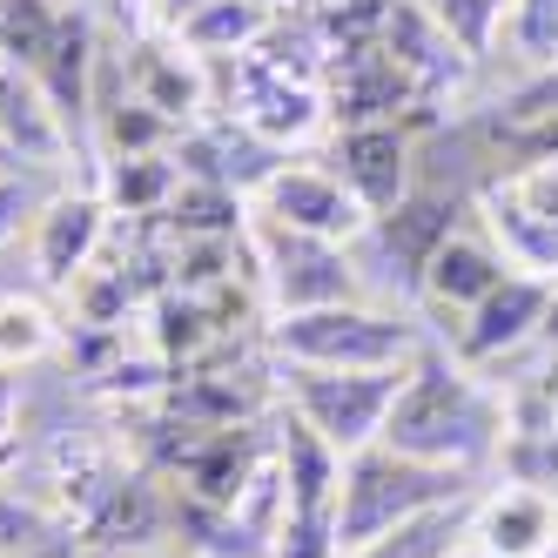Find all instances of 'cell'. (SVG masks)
Returning a JSON list of instances; mask_svg holds the SVG:
<instances>
[{
  "instance_id": "cell-14",
  "label": "cell",
  "mask_w": 558,
  "mask_h": 558,
  "mask_svg": "<svg viewBox=\"0 0 558 558\" xmlns=\"http://www.w3.org/2000/svg\"><path fill=\"white\" fill-rule=\"evenodd\" d=\"M101 229H108V203L101 195H41V209H34L27 235H34V269H41V283H68L74 269H88V256L101 250Z\"/></svg>"
},
{
  "instance_id": "cell-20",
  "label": "cell",
  "mask_w": 558,
  "mask_h": 558,
  "mask_svg": "<svg viewBox=\"0 0 558 558\" xmlns=\"http://www.w3.org/2000/svg\"><path fill=\"white\" fill-rule=\"evenodd\" d=\"M41 350H48V316L21 296H0V364H21Z\"/></svg>"
},
{
  "instance_id": "cell-3",
  "label": "cell",
  "mask_w": 558,
  "mask_h": 558,
  "mask_svg": "<svg viewBox=\"0 0 558 558\" xmlns=\"http://www.w3.org/2000/svg\"><path fill=\"white\" fill-rule=\"evenodd\" d=\"M276 350L310 371H404L424 350V337L411 324H397L390 310H371L364 296H350V303L283 316L276 324Z\"/></svg>"
},
{
  "instance_id": "cell-23",
  "label": "cell",
  "mask_w": 558,
  "mask_h": 558,
  "mask_svg": "<svg viewBox=\"0 0 558 558\" xmlns=\"http://www.w3.org/2000/svg\"><path fill=\"white\" fill-rule=\"evenodd\" d=\"M256 8H269V14H276V8H283V0H256Z\"/></svg>"
},
{
  "instance_id": "cell-10",
  "label": "cell",
  "mask_w": 558,
  "mask_h": 558,
  "mask_svg": "<svg viewBox=\"0 0 558 558\" xmlns=\"http://www.w3.org/2000/svg\"><path fill=\"white\" fill-rule=\"evenodd\" d=\"M505 276H511V263L485 229H451L445 243H437V256L424 263V276H417V303L445 324V337H458V324L505 283Z\"/></svg>"
},
{
  "instance_id": "cell-19",
  "label": "cell",
  "mask_w": 558,
  "mask_h": 558,
  "mask_svg": "<svg viewBox=\"0 0 558 558\" xmlns=\"http://www.w3.org/2000/svg\"><path fill=\"white\" fill-rule=\"evenodd\" d=\"M505 48L525 68H551L558 61V0H511Z\"/></svg>"
},
{
  "instance_id": "cell-18",
  "label": "cell",
  "mask_w": 558,
  "mask_h": 558,
  "mask_svg": "<svg viewBox=\"0 0 558 558\" xmlns=\"http://www.w3.org/2000/svg\"><path fill=\"white\" fill-rule=\"evenodd\" d=\"M424 14L437 21L458 41L464 61H485L505 41V21H511V0H424Z\"/></svg>"
},
{
  "instance_id": "cell-1",
  "label": "cell",
  "mask_w": 558,
  "mask_h": 558,
  "mask_svg": "<svg viewBox=\"0 0 558 558\" xmlns=\"http://www.w3.org/2000/svg\"><path fill=\"white\" fill-rule=\"evenodd\" d=\"M377 445L424 458V464L471 471L505 445V397L485 384V371L458 364L451 350H417Z\"/></svg>"
},
{
  "instance_id": "cell-15",
  "label": "cell",
  "mask_w": 558,
  "mask_h": 558,
  "mask_svg": "<svg viewBox=\"0 0 558 558\" xmlns=\"http://www.w3.org/2000/svg\"><path fill=\"white\" fill-rule=\"evenodd\" d=\"M330 114L324 88L316 82H290V68H276V61H250V95L243 108H235V122H250L263 142H303L316 122Z\"/></svg>"
},
{
  "instance_id": "cell-22",
  "label": "cell",
  "mask_w": 558,
  "mask_h": 558,
  "mask_svg": "<svg viewBox=\"0 0 558 558\" xmlns=\"http://www.w3.org/2000/svg\"><path fill=\"white\" fill-rule=\"evenodd\" d=\"M14 437V377H0V445Z\"/></svg>"
},
{
  "instance_id": "cell-21",
  "label": "cell",
  "mask_w": 558,
  "mask_h": 558,
  "mask_svg": "<svg viewBox=\"0 0 558 558\" xmlns=\"http://www.w3.org/2000/svg\"><path fill=\"white\" fill-rule=\"evenodd\" d=\"M34 209H41V189H34L27 175H14V169H0V250L34 222Z\"/></svg>"
},
{
  "instance_id": "cell-12",
  "label": "cell",
  "mask_w": 558,
  "mask_h": 558,
  "mask_svg": "<svg viewBox=\"0 0 558 558\" xmlns=\"http://www.w3.org/2000/svg\"><path fill=\"white\" fill-rule=\"evenodd\" d=\"M471 545L485 558H558V492L545 485H498L471 505Z\"/></svg>"
},
{
  "instance_id": "cell-11",
  "label": "cell",
  "mask_w": 558,
  "mask_h": 558,
  "mask_svg": "<svg viewBox=\"0 0 558 558\" xmlns=\"http://www.w3.org/2000/svg\"><path fill=\"white\" fill-rule=\"evenodd\" d=\"M68 162V114L21 61L0 54V169H61Z\"/></svg>"
},
{
  "instance_id": "cell-5",
  "label": "cell",
  "mask_w": 558,
  "mask_h": 558,
  "mask_svg": "<svg viewBox=\"0 0 558 558\" xmlns=\"http://www.w3.org/2000/svg\"><path fill=\"white\" fill-rule=\"evenodd\" d=\"M404 371H310V364H290L283 390H290L296 424L316 430L330 451L350 458V451H364V445H377V437H384V417L397 404Z\"/></svg>"
},
{
  "instance_id": "cell-13",
  "label": "cell",
  "mask_w": 558,
  "mask_h": 558,
  "mask_svg": "<svg viewBox=\"0 0 558 558\" xmlns=\"http://www.w3.org/2000/svg\"><path fill=\"white\" fill-rule=\"evenodd\" d=\"M458 229V195L451 189H430V182H417L411 195H404V203H397L390 216H377L364 235H371V243L397 263L390 276H397V283H404L411 296H417V276H424V263L437 256V243H445V235Z\"/></svg>"
},
{
  "instance_id": "cell-2",
  "label": "cell",
  "mask_w": 558,
  "mask_h": 558,
  "mask_svg": "<svg viewBox=\"0 0 558 558\" xmlns=\"http://www.w3.org/2000/svg\"><path fill=\"white\" fill-rule=\"evenodd\" d=\"M471 492V471H451V464H424V458H404L390 445H364L343 458V477H337V551L356 558L371 538H384L390 525L445 505V498H464Z\"/></svg>"
},
{
  "instance_id": "cell-8",
  "label": "cell",
  "mask_w": 558,
  "mask_h": 558,
  "mask_svg": "<svg viewBox=\"0 0 558 558\" xmlns=\"http://www.w3.org/2000/svg\"><path fill=\"white\" fill-rule=\"evenodd\" d=\"M256 216L276 229H296V235H324V243H364V203L337 182V169H310V162H283L263 189H256Z\"/></svg>"
},
{
  "instance_id": "cell-16",
  "label": "cell",
  "mask_w": 558,
  "mask_h": 558,
  "mask_svg": "<svg viewBox=\"0 0 558 558\" xmlns=\"http://www.w3.org/2000/svg\"><path fill=\"white\" fill-rule=\"evenodd\" d=\"M471 492L464 498H445V505H430L417 518H404V525H390L384 538H371L356 558H451L471 545Z\"/></svg>"
},
{
  "instance_id": "cell-7",
  "label": "cell",
  "mask_w": 558,
  "mask_h": 558,
  "mask_svg": "<svg viewBox=\"0 0 558 558\" xmlns=\"http://www.w3.org/2000/svg\"><path fill=\"white\" fill-rule=\"evenodd\" d=\"M330 169L377 222L417 189V142L404 122H343L330 142Z\"/></svg>"
},
{
  "instance_id": "cell-4",
  "label": "cell",
  "mask_w": 558,
  "mask_h": 558,
  "mask_svg": "<svg viewBox=\"0 0 558 558\" xmlns=\"http://www.w3.org/2000/svg\"><path fill=\"white\" fill-rule=\"evenodd\" d=\"M477 229L511 269L558 283V162H505L477 182Z\"/></svg>"
},
{
  "instance_id": "cell-17",
  "label": "cell",
  "mask_w": 558,
  "mask_h": 558,
  "mask_svg": "<svg viewBox=\"0 0 558 558\" xmlns=\"http://www.w3.org/2000/svg\"><path fill=\"white\" fill-rule=\"evenodd\" d=\"M269 21L276 14L256 8V0H203L175 34H182V48H195V54H256Z\"/></svg>"
},
{
  "instance_id": "cell-9",
  "label": "cell",
  "mask_w": 558,
  "mask_h": 558,
  "mask_svg": "<svg viewBox=\"0 0 558 558\" xmlns=\"http://www.w3.org/2000/svg\"><path fill=\"white\" fill-rule=\"evenodd\" d=\"M551 296H558V283L551 276H525V269H511L505 283L477 303L464 324H458V337H451V356L458 364H471V371H485V364H498V356H518L532 337H545V324H551Z\"/></svg>"
},
{
  "instance_id": "cell-6",
  "label": "cell",
  "mask_w": 558,
  "mask_h": 558,
  "mask_svg": "<svg viewBox=\"0 0 558 558\" xmlns=\"http://www.w3.org/2000/svg\"><path fill=\"white\" fill-rule=\"evenodd\" d=\"M256 250H263V276L283 316L296 310H324V303H350L356 296V263L350 243H324V235H296L256 216Z\"/></svg>"
}]
</instances>
